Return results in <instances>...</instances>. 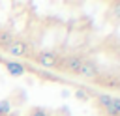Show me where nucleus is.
<instances>
[{
    "label": "nucleus",
    "mask_w": 120,
    "mask_h": 116,
    "mask_svg": "<svg viewBox=\"0 0 120 116\" xmlns=\"http://www.w3.org/2000/svg\"><path fill=\"white\" fill-rule=\"evenodd\" d=\"M9 110H11V105H9V101H8V99L0 101V114H2V116H6V114H9Z\"/></svg>",
    "instance_id": "10"
},
{
    "label": "nucleus",
    "mask_w": 120,
    "mask_h": 116,
    "mask_svg": "<svg viewBox=\"0 0 120 116\" xmlns=\"http://www.w3.org/2000/svg\"><path fill=\"white\" fill-rule=\"evenodd\" d=\"M36 62H38L41 67L51 69V67H58L60 58H58V54H56V52H51V51H41V52H38V54H36Z\"/></svg>",
    "instance_id": "1"
},
{
    "label": "nucleus",
    "mask_w": 120,
    "mask_h": 116,
    "mask_svg": "<svg viewBox=\"0 0 120 116\" xmlns=\"http://www.w3.org/2000/svg\"><path fill=\"white\" fill-rule=\"evenodd\" d=\"M114 86H116V88H118V90H120V77H118V79H116V82H114Z\"/></svg>",
    "instance_id": "14"
},
{
    "label": "nucleus",
    "mask_w": 120,
    "mask_h": 116,
    "mask_svg": "<svg viewBox=\"0 0 120 116\" xmlns=\"http://www.w3.org/2000/svg\"><path fill=\"white\" fill-rule=\"evenodd\" d=\"M43 77H45V79H51V80H54V79H56V77H54V75H51V73H47V71H45V73H43Z\"/></svg>",
    "instance_id": "13"
},
{
    "label": "nucleus",
    "mask_w": 120,
    "mask_h": 116,
    "mask_svg": "<svg viewBox=\"0 0 120 116\" xmlns=\"http://www.w3.org/2000/svg\"><path fill=\"white\" fill-rule=\"evenodd\" d=\"M79 75L81 77H84V79H98L99 77V71H98V67L92 64V62H82V65H81V69H79Z\"/></svg>",
    "instance_id": "4"
},
{
    "label": "nucleus",
    "mask_w": 120,
    "mask_h": 116,
    "mask_svg": "<svg viewBox=\"0 0 120 116\" xmlns=\"http://www.w3.org/2000/svg\"><path fill=\"white\" fill-rule=\"evenodd\" d=\"M26 116H51L45 109H41V107H36V109H30V112L26 114Z\"/></svg>",
    "instance_id": "8"
},
{
    "label": "nucleus",
    "mask_w": 120,
    "mask_h": 116,
    "mask_svg": "<svg viewBox=\"0 0 120 116\" xmlns=\"http://www.w3.org/2000/svg\"><path fill=\"white\" fill-rule=\"evenodd\" d=\"M58 65H62V71H66V73H77L79 75V69H81V65H82V58H79V56H66Z\"/></svg>",
    "instance_id": "2"
},
{
    "label": "nucleus",
    "mask_w": 120,
    "mask_h": 116,
    "mask_svg": "<svg viewBox=\"0 0 120 116\" xmlns=\"http://www.w3.org/2000/svg\"><path fill=\"white\" fill-rule=\"evenodd\" d=\"M112 109H114L116 114L120 116V97H112Z\"/></svg>",
    "instance_id": "11"
},
{
    "label": "nucleus",
    "mask_w": 120,
    "mask_h": 116,
    "mask_svg": "<svg viewBox=\"0 0 120 116\" xmlns=\"http://www.w3.org/2000/svg\"><path fill=\"white\" fill-rule=\"evenodd\" d=\"M13 41H15V36H13L9 30H0V49L6 51Z\"/></svg>",
    "instance_id": "6"
},
{
    "label": "nucleus",
    "mask_w": 120,
    "mask_h": 116,
    "mask_svg": "<svg viewBox=\"0 0 120 116\" xmlns=\"http://www.w3.org/2000/svg\"><path fill=\"white\" fill-rule=\"evenodd\" d=\"M98 103H99V107H101L103 110H107V109H111V105H112V97L107 95V94H99V95H98Z\"/></svg>",
    "instance_id": "7"
},
{
    "label": "nucleus",
    "mask_w": 120,
    "mask_h": 116,
    "mask_svg": "<svg viewBox=\"0 0 120 116\" xmlns=\"http://www.w3.org/2000/svg\"><path fill=\"white\" fill-rule=\"evenodd\" d=\"M6 52L11 54V56H30V54H28V45H26L24 41H19V39H15V41L6 49Z\"/></svg>",
    "instance_id": "3"
},
{
    "label": "nucleus",
    "mask_w": 120,
    "mask_h": 116,
    "mask_svg": "<svg viewBox=\"0 0 120 116\" xmlns=\"http://www.w3.org/2000/svg\"><path fill=\"white\" fill-rule=\"evenodd\" d=\"M75 97L81 99V101H86V99H90V94H88L86 90H82V88H77V90H75Z\"/></svg>",
    "instance_id": "9"
},
{
    "label": "nucleus",
    "mask_w": 120,
    "mask_h": 116,
    "mask_svg": "<svg viewBox=\"0 0 120 116\" xmlns=\"http://www.w3.org/2000/svg\"><path fill=\"white\" fill-rule=\"evenodd\" d=\"M112 13H114L116 19H120V2H116V4L112 6Z\"/></svg>",
    "instance_id": "12"
},
{
    "label": "nucleus",
    "mask_w": 120,
    "mask_h": 116,
    "mask_svg": "<svg viewBox=\"0 0 120 116\" xmlns=\"http://www.w3.org/2000/svg\"><path fill=\"white\" fill-rule=\"evenodd\" d=\"M6 69H8V73L13 75V77H21V75H24V71H26V67H24L21 62H13V60L6 62Z\"/></svg>",
    "instance_id": "5"
}]
</instances>
